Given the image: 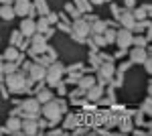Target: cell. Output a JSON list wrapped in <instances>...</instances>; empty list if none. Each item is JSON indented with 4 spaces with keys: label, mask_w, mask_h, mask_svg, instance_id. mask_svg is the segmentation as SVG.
<instances>
[{
    "label": "cell",
    "mask_w": 152,
    "mask_h": 136,
    "mask_svg": "<svg viewBox=\"0 0 152 136\" xmlns=\"http://www.w3.org/2000/svg\"><path fill=\"white\" fill-rule=\"evenodd\" d=\"M61 110H63V104L55 102V100H49V102L43 104V116L51 120V122H55L59 120V116H61Z\"/></svg>",
    "instance_id": "1"
},
{
    "label": "cell",
    "mask_w": 152,
    "mask_h": 136,
    "mask_svg": "<svg viewBox=\"0 0 152 136\" xmlns=\"http://www.w3.org/2000/svg\"><path fill=\"white\" fill-rule=\"evenodd\" d=\"M132 63H144L146 61V53H144V47H134L132 53H130Z\"/></svg>",
    "instance_id": "9"
},
{
    "label": "cell",
    "mask_w": 152,
    "mask_h": 136,
    "mask_svg": "<svg viewBox=\"0 0 152 136\" xmlns=\"http://www.w3.org/2000/svg\"><path fill=\"white\" fill-rule=\"evenodd\" d=\"M114 71H116V69H114V63H110V61H107V63H102V67H99V77H102V79H104V77H112Z\"/></svg>",
    "instance_id": "14"
},
{
    "label": "cell",
    "mask_w": 152,
    "mask_h": 136,
    "mask_svg": "<svg viewBox=\"0 0 152 136\" xmlns=\"http://www.w3.org/2000/svg\"><path fill=\"white\" fill-rule=\"evenodd\" d=\"M132 14H134V18H144V10H140V8L136 12H132Z\"/></svg>",
    "instance_id": "26"
},
{
    "label": "cell",
    "mask_w": 152,
    "mask_h": 136,
    "mask_svg": "<svg viewBox=\"0 0 152 136\" xmlns=\"http://www.w3.org/2000/svg\"><path fill=\"white\" fill-rule=\"evenodd\" d=\"M2 71H4V73H12V71H14V63H6V65H2Z\"/></svg>",
    "instance_id": "24"
},
{
    "label": "cell",
    "mask_w": 152,
    "mask_h": 136,
    "mask_svg": "<svg viewBox=\"0 0 152 136\" xmlns=\"http://www.w3.org/2000/svg\"><path fill=\"white\" fill-rule=\"evenodd\" d=\"M91 2H94V4H102L104 0H91Z\"/></svg>",
    "instance_id": "28"
},
{
    "label": "cell",
    "mask_w": 152,
    "mask_h": 136,
    "mask_svg": "<svg viewBox=\"0 0 152 136\" xmlns=\"http://www.w3.org/2000/svg\"><path fill=\"white\" fill-rule=\"evenodd\" d=\"M61 75H63V65H61V63H53V65L49 67L47 75H45V79L49 81V85H59Z\"/></svg>",
    "instance_id": "3"
},
{
    "label": "cell",
    "mask_w": 152,
    "mask_h": 136,
    "mask_svg": "<svg viewBox=\"0 0 152 136\" xmlns=\"http://www.w3.org/2000/svg\"><path fill=\"white\" fill-rule=\"evenodd\" d=\"M35 24H37V31H41V33H43V31H47V26H49V18H41V21L35 23Z\"/></svg>",
    "instance_id": "22"
},
{
    "label": "cell",
    "mask_w": 152,
    "mask_h": 136,
    "mask_svg": "<svg viewBox=\"0 0 152 136\" xmlns=\"http://www.w3.org/2000/svg\"><path fill=\"white\" fill-rule=\"evenodd\" d=\"M39 106H41L39 100H37V98H31V100H24V102H23V110H24V114H26L28 118H35L37 114L41 112Z\"/></svg>",
    "instance_id": "5"
},
{
    "label": "cell",
    "mask_w": 152,
    "mask_h": 136,
    "mask_svg": "<svg viewBox=\"0 0 152 136\" xmlns=\"http://www.w3.org/2000/svg\"><path fill=\"white\" fill-rule=\"evenodd\" d=\"M0 16H2L4 21H10L12 16H14V8L8 6V4H6V6H0Z\"/></svg>",
    "instance_id": "18"
},
{
    "label": "cell",
    "mask_w": 152,
    "mask_h": 136,
    "mask_svg": "<svg viewBox=\"0 0 152 136\" xmlns=\"http://www.w3.org/2000/svg\"><path fill=\"white\" fill-rule=\"evenodd\" d=\"M132 43H136L138 47H144V45H146V41H144V39H140V37H138V39H132Z\"/></svg>",
    "instance_id": "25"
},
{
    "label": "cell",
    "mask_w": 152,
    "mask_h": 136,
    "mask_svg": "<svg viewBox=\"0 0 152 136\" xmlns=\"http://www.w3.org/2000/svg\"><path fill=\"white\" fill-rule=\"evenodd\" d=\"M0 73H2V63H0Z\"/></svg>",
    "instance_id": "29"
},
{
    "label": "cell",
    "mask_w": 152,
    "mask_h": 136,
    "mask_svg": "<svg viewBox=\"0 0 152 136\" xmlns=\"http://www.w3.org/2000/svg\"><path fill=\"white\" fill-rule=\"evenodd\" d=\"M120 21H122V24H124V29H132V26L136 24V18H134L132 10H124L122 14H120Z\"/></svg>",
    "instance_id": "11"
},
{
    "label": "cell",
    "mask_w": 152,
    "mask_h": 136,
    "mask_svg": "<svg viewBox=\"0 0 152 136\" xmlns=\"http://www.w3.org/2000/svg\"><path fill=\"white\" fill-rule=\"evenodd\" d=\"M20 31H23V35H26V37H33V35L37 33V24H35V21H31V18H24L23 23H20Z\"/></svg>",
    "instance_id": "8"
},
{
    "label": "cell",
    "mask_w": 152,
    "mask_h": 136,
    "mask_svg": "<svg viewBox=\"0 0 152 136\" xmlns=\"http://www.w3.org/2000/svg\"><path fill=\"white\" fill-rule=\"evenodd\" d=\"M107 29V24L104 23V21H95L91 26H89V33H94V35H102Z\"/></svg>",
    "instance_id": "15"
},
{
    "label": "cell",
    "mask_w": 152,
    "mask_h": 136,
    "mask_svg": "<svg viewBox=\"0 0 152 136\" xmlns=\"http://www.w3.org/2000/svg\"><path fill=\"white\" fill-rule=\"evenodd\" d=\"M102 37H104L105 43H114V41H116V31H112V29H105L104 33H102Z\"/></svg>",
    "instance_id": "21"
},
{
    "label": "cell",
    "mask_w": 152,
    "mask_h": 136,
    "mask_svg": "<svg viewBox=\"0 0 152 136\" xmlns=\"http://www.w3.org/2000/svg\"><path fill=\"white\" fill-rule=\"evenodd\" d=\"M132 31L130 29H122V31H116V41L114 43H118V47L120 49H126V47L132 45Z\"/></svg>",
    "instance_id": "4"
},
{
    "label": "cell",
    "mask_w": 152,
    "mask_h": 136,
    "mask_svg": "<svg viewBox=\"0 0 152 136\" xmlns=\"http://www.w3.org/2000/svg\"><path fill=\"white\" fill-rule=\"evenodd\" d=\"M6 130H8V132H18V130H20V120H18V118H8Z\"/></svg>",
    "instance_id": "16"
},
{
    "label": "cell",
    "mask_w": 152,
    "mask_h": 136,
    "mask_svg": "<svg viewBox=\"0 0 152 136\" xmlns=\"http://www.w3.org/2000/svg\"><path fill=\"white\" fill-rule=\"evenodd\" d=\"M6 85H8V90H10V91H20V90H24L26 79H24L23 73L12 71V73H8V77H6Z\"/></svg>",
    "instance_id": "2"
},
{
    "label": "cell",
    "mask_w": 152,
    "mask_h": 136,
    "mask_svg": "<svg viewBox=\"0 0 152 136\" xmlns=\"http://www.w3.org/2000/svg\"><path fill=\"white\" fill-rule=\"evenodd\" d=\"M16 55H18V53H16V49H6V59H8V61H14Z\"/></svg>",
    "instance_id": "23"
},
{
    "label": "cell",
    "mask_w": 152,
    "mask_h": 136,
    "mask_svg": "<svg viewBox=\"0 0 152 136\" xmlns=\"http://www.w3.org/2000/svg\"><path fill=\"white\" fill-rule=\"evenodd\" d=\"M33 45H35L37 51H41L45 47V37L43 35H33Z\"/></svg>",
    "instance_id": "19"
},
{
    "label": "cell",
    "mask_w": 152,
    "mask_h": 136,
    "mask_svg": "<svg viewBox=\"0 0 152 136\" xmlns=\"http://www.w3.org/2000/svg\"><path fill=\"white\" fill-rule=\"evenodd\" d=\"M95 43H97V45H105L104 37H102V35H95Z\"/></svg>",
    "instance_id": "27"
},
{
    "label": "cell",
    "mask_w": 152,
    "mask_h": 136,
    "mask_svg": "<svg viewBox=\"0 0 152 136\" xmlns=\"http://www.w3.org/2000/svg\"><path fill=\"white\" fill-rule=\"evenodd\" d=\"M20 128H23L24 134H37V128H39V124H37L33 118H26L24 122H20Z\"/></svg>",
    "instance_id": "12"
},
{
    "label": "cell",
    "mask_w": 152,
    "mask_h": 136,
    "mask_svg": "<svg viewBox=\"0 0 152 136\" xmlns=\"http://www.w3.org/2000/svg\"><path fill=\"white\" fill-rule=\"evenodd\" d=\"M73 31H75V37H77V39H83L85 35L89 33V23L83 21V18H77V21L73 23Z\"/></svg>",
    "instance_id": "7"
},
{
    "label": "cell",
    "mask_w": 152,
    "mask_h": 136,
    "mask_svg": "<svg viewBox=\"0 0 152 136\" xmlns=\"http://www.w3.org/2000/svg\"><path fill=\"white\" fill-rule=\"evenodd\" d=\"M26 12H31V2H28V0H16V4H14V14L26 16Z\"/></svg>",
    "instance_id": "10"
},
{
    "label": "cell",
    "mask_w": 152,
    "mask_h": 136,
    "mask_svg": "<svg viewBox=\"0 0 152 136\" xmlns=\"http://www.w3.org/2000/svg\"><path fill=\"white\" fill-rule=\"evenodd\" d=\"M94 83H95V79H94V77H89V75H85V77H81V79H79V90H81V91L89 90V87H91Z\"/></svg>",
    "instance_id": "17"
},
{
    "label": "cell",
    "mask_w": 152,
    "mask_h": 136,
    "mask_svg": "<svg viewBox=\"0 0 152 136\" xmlns=\"http://www.w3.org/2000/svg\"><path fill=\"white\" fill-rule=\"evenodd\" d=\"M37 100H39V104H45V102H49V100H53V93L49 90H43V91H39Z\"/></svg>",
    "instance_id": "20"
},
{
    "label": "cell",
    "mask_w": 152,
    "mask_h": 136,
    "mask_svg": "<svg viewBox=\"0 0 152 136\" xmlns=\"http://www.w3.org/2000/svg\"><path fill=\"white\" fill-rule=\"evenodd\" d=\"M28 75H31L33 81H41V79H45L47 69H45V65H41V63H33V65H28Z\"/></svg>",
    "instance_id": "6"
},
{
    "label": "cell",
    "mask_w": 152,
    "mask_h": 136,
    "mask_svg": "<svg viewBox=\"0 0 152 136\" xmlns=\"http://www.w3.org/2000/svg\"><path fill=\"white\" fill-rule=\"evenodd\" d=\"M85 91H87V98H89V100H94V102H97V100L104 96V90H102L99 85H95V83L89 87V90H85Z\"/></svg>",
    "instance_id": "13"
}]
</instances>
